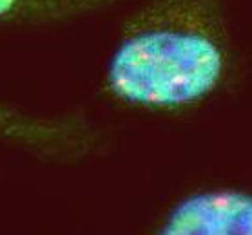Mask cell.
I'll list each match as a JSON object with an SVG mask.
<instances>
[{
	"instance_id": "277c9868",
	"label": "cell",
	"mask_w": 252,
	"mask_h": 235,
	"mask_svg": "<svg viewBox=\"0 0 252 235\" xmlns=\"http://www.w3.org/2000/svg\"><path fill=\"white\" fill-rule=\"evenodd\" d=\"M126 0H0V26H46L76 20Z\"/></svg>"
},
{
	"instance_id": "6da1fadb",
	"label": "cell",
	"mask_w": 252,
	"mask_h": 235,
	"mask_svg": "<svg viewBox=\"0 0 252 235\" xmlns=\"http://www.w3.org/2000/svg\"><path fill=\"white\" fill-rule=\"evenodd\" d=\"M236 71L229 0H142L122 24L102 89L127 109L178 116L214 102Z\"/></svg>"
},
{
	"instance_id": "7a4b0ae2",
	"label": "cell",
	"mask_w": 252,
	"mask_h": 235,
	"mask_svg": "<svg viewBox=\"0 0 252 235\" xmlns=\"http://www.w3.org/2000/svg\"><path fill=\"white\" fill-rule=\"evenodd\" d=\"M0 143L47 163L76 165L103 154L111 134L82 110L33 112L0 100Z\"/></svg>"
},
{
	"instance_id": "3957f363",
	"label": "cell",
	"mask_w": 252,
	"mask_h": 235,
	"mask_svg": "<svg viewBox=\"0 0 252 235\" xmlns=\"http://www.w3.org/2000/svg\"><path fill=\"white\" fill-rule=\"evenodd\" d=\"M145 235H252V184L214 183L189 190Z\"/></svg>"
}]
</instances>
